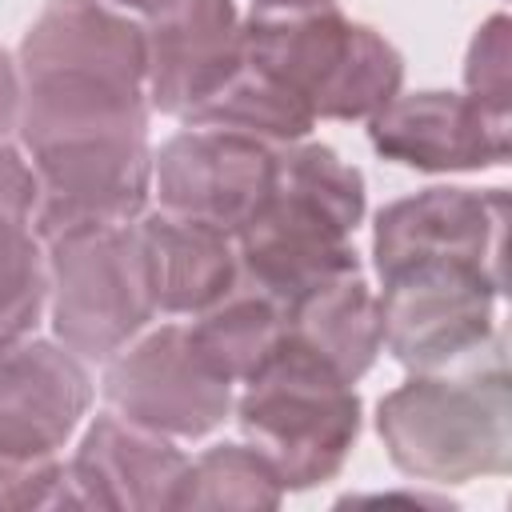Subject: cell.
<instances>
[{
    "instance_id": "obj_1",
    "label": "cell",
    "mask_w": 512,
    "mask_h": 512,
    "mask_svg": "<svg viewBox=\"0 0 512 512\" xmlns=\"http://www.w3.org/2000/svg\"><path fill=\"white\" fill-rule=\"evenodd\" d=\"M24 152L96 132H148L144 24L108 0H48L20 52Z\"/></svg>"
},
{
    "instance_id": "obj_2",
    "label": "cell",
    "mask_w": 512,
    "mask_h": 512,
    "mask_svg": "<svg viewBox=\"0 0 512 512\" xmlns=\"http://www.w3.org/2000/svg\"><path fill=\"white\" fill-rule=\"evenodd\" d=\"M368 208L364 176L328 144H276V180L268 200L236 232L240 280L272 300L300 304L324 284L360 272L352 232Z\"/></svg>"
},
{
    "instance_id": "obj_3",
    "label": "cell",
    "mask_w": 512,
    "mask_h": 512,
    "mask_svg": "<svg viewBox=\"0 0 512 512\" xmlns=\"http://www.w3.org/2000/svg\"><path fill=\"white\" fill-rule=\"evenodd\" d=\"M244 64L316 120H368L404 84V56L336 0H256L240 16Z\"/></svg>"
},
{
    "instance_id": "obj_4",
    "label": "cell",
    "mask_w": 512,
    "mask_h": 512,
    "mask_svg": "<svg viewBox=\"0 0 512 512\" xmlns=\"http://www.w3.org/2000/svg\"><path fill=\"white\" fill-rule=\"evenodd\" d=\"M388 460L424 484H468L512 468V376L492 336L464 372H412L376 404Z\"/></svg>"
},
{
    "instance_id": "obj_5",
    "label": "cell",
    "mask_w": 512,
    "mask_h": 512,
    "mask_svg": "<svg viewBox=\"0 0 512 512\" xmlns=\"http://www.w3.org/2000/svg\"><path fill=\"white\" fill-rule=\"evenodd\" d=\"M236 424L280 472L284 492L332 480L360 440V396L344 372L284 332L276 352L240 384Z\"/></svg>"
},
{
    "instance_id": "obj_6",
    "label": "cell",
    "mask_w": 512,
    "mask_h": 512,
    "mask_svg": "<svg viewBox=\"0 0 512 512\" xmlns=\"http://www.w3.org/2000/svg\"><path fill=\"white\" fill-rule=\"evenodd\" d=\"M44 252L52 332L84 364L112 360L156 320L136 220L56 236L44 244Z\"/></svg>"
},
{
    "instance_id": "obj_7",
    "label": "cell",
    "mask_w": 512,
    "mask_h": 512,
    "mask_svg": "<svg viewBox=\"0 0 512 512\" xmlns=\"http://www.w3.org/2000/svg\"><path fill=\"white\" fill-rule=\"evenodd\" d=\"M500 284L468 264H408L380 276V344L408 372L476 356L496 336Z\"/></svg>"
},
{
    "instance_id": "obj_8",
    "label": "cell",
    "mask_w": 512,
    "mask_h": 512,
    "mask_svg": "<svg viewBox=\"0 0 512 512\" xmlns=\"http://www.w3.org/2000/svg\"><path fill=\"white\" fill-rule=\"evenodd\" d=\"M28 164L36 172L32 232L44 244L84 228L132 224L148 212V132H96L52 140L32 148Z\"/></svg>"
},
{
    "instance_id": "obj_9",
    "label": "cell",
    "mask_w": 512,
    "mask_h": 512,
    "mask_svg": "<svg viewBox=\"0 0 512 512\" xmlns=\"http://www.w3.org/2000/svg\"><path fill=\"white\" fill-rule=\"evenodd\" d=\"M104 364L108 408L160 436H208L228 420L236 400V384L196 352L188 324L144 328Z\"/></svg>"
},
{
    "instance_id": "obj_10",
    "label": "cell",
    "mask_w": 512,
    "mask_h": 512,
    "mask_svg": "<svg viewBox=\"0 0 512 512\" xmlns=\"http://www.w3.org/2000/svg\"><path fill=\"white\" fill-rule=\"evenodd\" d=\"M504 232V188H424L376 212L372 268L388 276L408 264H468L504 288Z\"/></svg>"
},
{
    "instance_id": "obj_11",
    "label": "cell",
    "mask_w": 512,
    "mask_h": 512,
    "mask_svg": "<svg viewBox=\"0 0 512 512\" xmlns=\"http://www.w3.org/2000/svg\"><path fill=\"white\" fill-rule=\"evenodd\" d=\"M272 180L276 144L228 128L188 124L152 152V192L160 208L232 236L268 200Z\"/></svg>"
},
{
    "instance_id": "obj_12",
    "label": "cell",
    "mask_w": 512,
    "mask_h": 512,
    "mask_svg": "<svg viewBox=\"0 0 512 512\" xmlns=\"http://www.w3.org/2000/svg\"><path fill=\"white\" fill-rule=\"evenodd\" d=\"M92 404L84 360L60 340L20 336L0 344V456L52 460Z\"/></svg>"
},
{
    "instance_id": "obj_13",
    "label": "cell",
    "mask_w": 512,
    "mask_h": 512,
    "mask_svg": "<svg viewBox=\"0 0 512 512\" xmlns=\"http://www.w3.org/2000/svg\"><path fill=\"white\" fill-rule=\"evenodd\" d=\"M368 144L416 172H484L508 164L512 120L492 116L468 92L424 88L368 116Z\"/></svg>"
},
{
    "instance_id": "obj_14",
    "label": "cell",
    "mask_w": 512,
    "mask_h": 512,
    "mask_svg": "<svg viewBox=\"0 0 512 512\" xmlns=\"http://www.w3.org/2000/svg\"><path fill=\"white\" fill-rule=\"evenodd\" d=\"M184 468H188V456L172 444V436L140 428L108 408L92 416L72 460L64 464L60 504L116 508V512L176 508Z\"/></svg>"
},
{
    "instance_id": "obj_15",
    "label": "cell",
    "mask_w": 512,
    "mask_h": 512,
    "mask_svg": "<svg viewBox=\"0 0 512 512\" xmlns=\"http://www.w3.org/2000/svg\"><path fill=\"white\" fill-rule=\"evenodd\" d=\"M148 108L188 120L244 64L240 8L232 0H188L144 24Z\"/></svg>"
},
{
    "instance_id": "obj_16",
    "label": "cell",
    "mask_w": 512,
    "mask_h": 512,
    "mask_svg": "<svg viewBox=\"0 0 512 512\" xmlns=\"http://www.w3.org/2000/svg\"><path fill=\"white\" fill-rule=\"evenodd\" d=\"M156 316H196L212 308L240 280L236 236L168 208L144 212L136 220Z\"/></svg>"
},
{
    "instance_id": "obj_17",
    "label": "cell",
    "mask_w": 512,
    "mask_h": 512,
    "mask_svg": "<svg viewBox=\"0 0 512 512\" xmlns=\"http://www.w3.org/2000/svg\"><path fill=\"white\" fill-rule=\"evenodd\" d=\"M288 336L308 344L316 356H324L336 372H344L356 384L384 352L376 292L364 284L360 272L324 284L288 308Z\"/></svg>"
},
{
    "instance_id": "obj_18",
    "label": "cell",
    "mask_w": 512,
    "mask_h": 512,
    "mask_svg": "<svg viewBox=\"0 0 512 512\" xmlns=\"http://www.w3.org/2000/svg\"><path fill=\"white\" fill-rule=\"evenodd\" d=\"M288 312L280 300L260 292L248 280H236L212 308L196 312L188 336L196 352L232 384H244L284 340Z\"/></svg>"
},
{
    "instance_id": "obj_19",
    "label": "cell",
    "mask_w": 512,
    "mask_h": 512,
    "mask_svg": "<svg viewBox=\"0 0 512 512\" xmlns=\"http://www.w3.org/2000/svg\"><path fill=\"white\" fill-rule=\"evenodd\" d=\"M184 124L228 128L240 136H256L264 144H296V140H308L316 116L296 96H288L280 84H272L268 76L240 64V72L204 108H196Z\"/></svg>"
},
{
    "instance_id": "obj_20",
    "label": "cell",
    "mask_w": 512,
    "mask_h": 512,
    "mask_svg": "<svg viewBox=\"0 0 512 512\" xmlns=\"http://www.w3.org/2000/svg\"><path fill=\"white\" fill-rule=\"evenodd\" d=\"M284 484L272 460L252 444H216L188 460L176 508H280Z\"/></svg>"
},
{
    "instance_id": "obj_21",
    "label": "cell",
    "mask_w": 512,
    "mask_h": 512,
    "mask_svg": "<svg viewBox=\"0 0 512 512\" xmlns=\"http://www.w3.org/2000/svg\"><path fill=\"white\" fill-rule=\"evenodd\" d=\"M48 308V252L24 220L0 216V344L36 328Z\"/></svg>"
},
{
    "instance_id": "obj_22",
    "label": "cell",
    "mask_w": 512,
    "mask_h": 512,
    "mask_svg": "<svg viewBox=\"0 0 512 512\" xmlns=\"http://www.w3.org/2000/svg\"><path fill=\"white\" fill-rule=\"evenodd\" d=\"M464 92L492 116L512 120V20L488 16L464 56Z\"/></svg>"
},
{
    "instance_id": "obj_23",
    "label": "cell",
    "mask_w": 512,
    "mask_h": 512,
    "mask_svg": "<svg viewBox=\"0 0 512 512\" xmlns=\"http://www.w3.org/2000/svg\"><path fill=\"white\" fill-rule=\"evenodd\" d=\"M64 460H12L0 456V508H56Z\"/></svg>"
},
{
    "instance_id": "obj_24",
    "label": "cell",
    "mask_w": 512,
    "mask_h": 512,
    "mask_svg": "<svg viewBox=\"0 0 512 512\" xmlns=\"http://www.w3.org/2000/svg\"><path fill=\"white\" fill-rule=\"evenodd\" d=\"M32 212H36V172L16 144L0 140V216L32 224Z\"/></svg>"
},
{
    "instance_id": "obj_25",
    "label": "cell",
    "mask_w": 512,
    "mask_h": 512,
    "mask_svg": "<svg viewBox=\"0 0 512 512\" xmlns=\"http://www.w3.org/2000/svg\"><path fill=\"white\" fill-rule=\"evenodd\" d=\"M16 120H20V68L0 48V140H8V132H16Z\"/></svg>"
},
{
    "instance_id": "obj_26",
    "label": "cell",
    "mask_w": 512,
    "mask_h": 512,
    "mask_svg": "<svg viewBox=\"0 0 512 512\" xmlns=\"http://www.w3.org/2000/svg\"><path fill=\"white\" fill-rule=\"evenodd\" d=\"M108 4H116L120 12H136V16L152 20V16H164V12H172V8H180L188 0H108Z\"/></svg>"
},
{
    "instance_id": "obj_27",
    "label": "cell",
    "mask_w": 512,
    "mask_h": 512,
    "mask_svg": "<svg viewBox=\"0 0 512 512\" xmlns=\"http://www.w3.org/2000/svg\"><path fill=\"white\" fill-rule=\"evenodd\" d=\"M252 4H256V0H252Z\"/></svg>"
}]
</instances>
